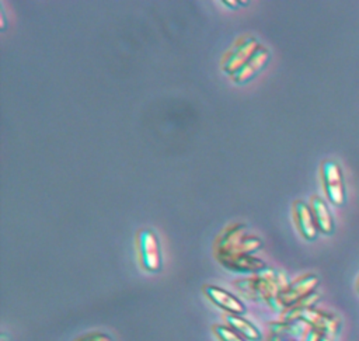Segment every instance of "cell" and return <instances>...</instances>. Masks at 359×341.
<instances>
[{"instance_id": "obj_1", "label": "cell", "mask_w": 359, "mask_h": 341, "mask_svg": "<svg viewBox=\"0 0 359 341\" xmlns=\"http://www.w3.org/2000/svg\"><path fill=\"white\" fill-rule=\"evenodd\" d=\"M261 246L259 239L245 233V226L231 225L216 241L215 255L222 265L231 271L261 272L266 268L265 264L251 255Z\"/></svg>"}, {"instance_id": "obj_2", "label": "cell", "mask_w": 359, "mask_h": 341, "mask_svg": "<svg viewBox=\"0 0 359 341\" xmlns=\"http://www.w3.org/2000/svg\"><path fill=\"white\" fill-rule=\"evenodd\" d=\"M234 285L245 297L252 300H266L271 305L276 299L278 293L289 283L282 272L265 268L261 274L237 281Z\"/></svg>"}, {"instance_id": "obj_3", "label": "cell", "mask_w": 359, "mask_h": 341, "mask_svg": "<svg viewBox=\"0 0 359 341\" xmlns=\"http://www.w3.org/2000/svg\"><path fill=\"white\" fill-rule=\"evenodd\" d=\"M318 282H320V279L314 274L303 275V276L297 278L296 281H293L292 283H289L287 286H285L278 293L276 299L271 303V306L275 310L283 312L286 307L294 305L296 302H299L303 297L309 296L310 293L316 292V288L318 286Z\"/></svg>"}, {"instance_id": "obj_4", "label": "cell", "mask_w": 359, "mask_h": 341, "mask_svg": "<svg viewBox=\"0 0 359 341\" xmlns=\"http://www.w3.org/2000/svg\"><path fill=\"white\" fill-rule=\"evenodd\" d=\"M136 246L140 265L149 272H157L161 268V250L154 232L142 229L136 236Z\"/></svg>"}, {"instance_id": "obj_5", "label": "cell", "mask_w": 359, "mask_h": 341, "mask_svg": "<svg viewBox=\"0 0 359 341\" xmlns=\"http://www.w3.org/2000/svg\"><path fill=\"white\" fill-rule=\"evenodd\" d=\"M321 178L324 191L331 203L339 206L345 202V185L341 167L332 160H325L321 164Z\"/></svg>"}, {"instance_id": "obj_6", "label": "cell", "mask_w": 359, "mask_h": 341, "mask_svg": "<svg viewBox=\"0 0 359 341\" xmlns=\"http://www.w3.org/2000/svg\"><path fill=\"white\" fill-rule=\"evenodd\" d=\"M261 45L251 36H245L243 38L236 46L234 49L227 55V58L223 60V70L233 76L236 72H238L251 58L252 55L257 52V49Z\"/></svg>"}, {"instance_id": "obj_7", "label": "cell", "mask_w": 359, "mask_h": 341, "mask_svg": "<svg viewBox=\"0 0 359 341\" xmlns=\"http://www.w3.org/2000/svg\"><path fill=\"white\" fill-rule=\"evenodd\" d=\"M202 292L212 303H215L217 307L223 309L229 314L241 316L245 312V305L240 299H237L234 295H231L230 292H227L219 286L205 285L202 288Z\"/></svg>"}, {"instance_id": "obj_8", "label": "cell", "mask_w": 359, "mask_h": 341, "mask_svg": "<svg viewBox=\"0 0 359 341\" xmlns=\"http://www.w3.org/2000/svg\"><path fill=\"white\" fill-rule=\"evenodd\" d=\"M293 216L296 220V226L300 230L302 236L306 240H314L318 234V227L316 225L311 208L303 201H294L293 203Z\"/></svg>"}, {"instance_id": "obj_9", "label": "cell", "mask_w": 359, "mask_h": 341, "mask_svg": "<svg viewBox=\"0 0 359 341\" xmlns=\"http://www.w3.org/2000/svg\"><path fill=\"white\" fill-rule=\"evenodd\" d=\"M268 60H269V51L265 49L264 46H259L257 52L252 55V58L238 72H236L231 76V79L236 83H245L251 80L257 73H259L265 67Z\"/></svg>"}, {"instance_id": "obj_10", "label": "cell", "mask_w": 359, "mask_h": 341, "mask_svg": "<svg viewBox=\"0 0 359 341\" xmlns=\"http://www.w3.org/2000/svg\"><path fill=\"white\" fill-rule=\"evenodd\" d=\"M299 320H302L303 323H306L309 327H313L321 333H324L325 330L331 328L332 326L335 324H339V319L332 314V313H327L324 310H318V309H309L306 310L300 317Z\"/></svg>"}, {"instance_id": "obj_11", "label": "cell", "mask_w": 359, "mask_h": 341, "mask_svg": "<svg viewBox=\"0 0 359 341\" xmlns=\"http://www.w3.org/2000/svg\"><path fill=\"white\" fill-rule=\"evenodd\" d=\"M310 208L318 230L324 234H331L334 232V222H332V216L327 202L320 196H313L310 202Z\"/></svg>"}, {"instance_id": "obj_12", "label": "cell", "mask_w": 359, "mask_h": 341, "mask_svg": "<svg viewBox=\"0 0 359 341\" xmlns=\"http://www.w3.org/2000/svg\"><path fill=\"white\" fill-rule=\"evenodd\" d=\"M226 321L229 327H231L236 333H238L245 340L258 341L261 338L259 330L252 323H250L248 320H245L238 314H227Z\"/></svg>"}, {"instance_id": "obj_13", "label": "cell", "mask_w": 359, "mask_h": 341, "mask_svg": "<svg viewBox=\"0 0 359 341\" xmlns=\"http://www.w3.org/2000/svg\"><path fill=\"white\" fill-rule=\"evenodd\" d=\"M320 299V295L317 292H313L310 293L309 296L303 297L302 300L296 302L294 305L286 307L283 312H282V321H297L299 317L309 309L314 307L316 302Z\"/></svg>"}, {"instance_id": "obj_14", "label": "cell", "mask_w": 359, "mask_h": 341, "mask_svg": "<svg viewBox=\"0 0 359 341\" xmlns=\"http://www.w3.org/2000/svg\"><path fill=\"white\" fill-rule=\"evenodd\" d=\"M212 331L219 341H247L238 333H236L231 327L224 324H213Z\"/></svg>"}, {"instance_id": "obj_15", "label": "cell", "mask_w": 359, "mask_h": 341, "mask_svg": "<svg viewBox=\"0 0 359 341\" xmlns=\"http://www.w3.org/2000/svg\"><path fill=\"white\" fill-rule=\"evenodd\" d=\"M74 341H114V340L107 333L91 331V333H86V334L77 337Z\"/></svg>"}, {"instance_id": "obj_16", "label": "cell", "mask_w": 359, "mask_h": 341, "mask_svg": "<svg viewBox=\"0 0 359 341\" xmlns=\"http://www.w3.org/2000/svg\"><path fill=\"white\" fill-rule=\"evenodd\" d=\"M339 328H341V323L332 326V327L328 328V330H325L324 333H321V340H320V341H337Z\"/></svg>"}, {"instance_id": "obj_17", "label": "cell", "mask_w": 359, "mask_h": 341, "mask_svg": "<svg viewBox=\"0 0 359 341\" xmlns=\"http://www.w3.org/2000/svg\"><path fill=\"white\" fill-rule=\"evenodd\" d=\"M320 340H321V331L313 327H307L304 335L302 337V341H320Z\"/></svg>"}, {"instance_id": "obj_18", "label": "cell", "mask_w": 359, "mask_h": 341, "mask_svg": "<svg viewBox=\"0 0 359 341\" xmlns=\"http://www.w3.org/2000/svg\"><path fill=\"white\" fill-rule=\"evenodd\" d=\"M266 341H300L296 338H290V337H283V335H278V334H268V340Z\"/></svg>"}, {"instance_id": "obj_19", "label": "cell", "mask_w": 359, "mask_h": 341, "mask_svg": "<svg viewBox=\"0 0 359 341\" xmlns=\"http://www.w3.org/2000/svg\"><path fill=\"white\" fill-rule=\"evenodd\" d=\"M0 341H11V340L7 337V334H4V333H3V334L0 335Z\"/></svg>"}, {"instance_id": "obj_20", "label": "cell", "mask_w": 359, "mask_h": 341, "mask_svg": "<svg viewBox=\"0 0 359 341\" xmlns=\"http://www.w3.org/2000/svg\"><path fill=\"white\" fill-rule=\"evenodd\" d=\"M356 289H358V292H359V281H358V285H356Z\"/></svg>"}]
</instances>
